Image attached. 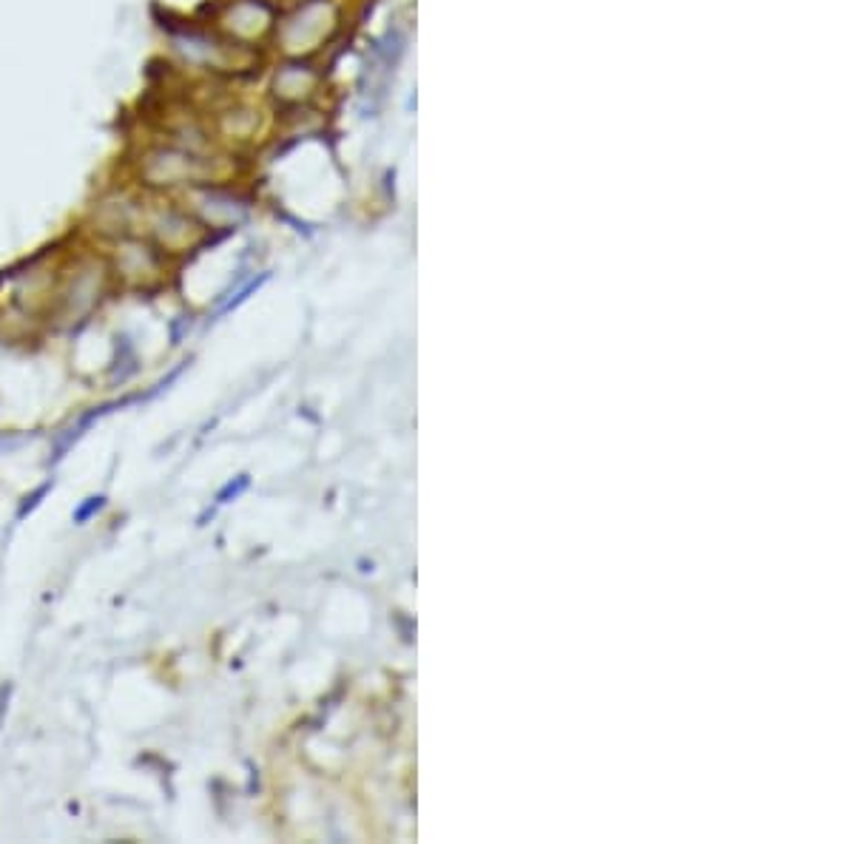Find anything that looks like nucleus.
I'll return each instance as SVG.
<instances>
[{
	"label": "nucleus",
	"mask_w": 853,
	"mask_h": 844,
	"mask_svg": "<svg viewBox=\"0 0 853 844\" xmlns=\"http://www.w3.org/2000/svg\"><path fill=\"white\" fill-rule=\"evenodd\" d=\"M103 506H105V497H103V495H95V497H88L86 504H83L80 509L74 512V523H86V521L91 518V514H95V512H100Z\"/></svg>",
	"instance_id": "1"
},
{
	"label": "nucleus",
	"mask_w": 853,
	"mask_h": 844,
	"mask_svg": "<svg viewBox=\"0 0 853 844\" xmlns=\"http://www.w3.org/2000/svg\"><path fill=\"white\" fill-rule=\"evenodd\" d=\"M46 492H49V483H46V487H40V489H38V492H35V495H32V497H26V500H29V504H26V506H23V509H21V518H23V514H26V512H29V509H32V506H35V504H38V500H40V497H43V495H46Z\"/></svg>",
	"instance_id": "2"
}]
</instances>
